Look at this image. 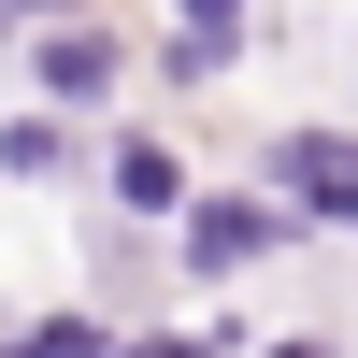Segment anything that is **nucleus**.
Returning a JSON list of instances; mask_svg holds the SVG:
<instances>
[]
</instances>
